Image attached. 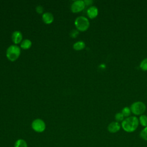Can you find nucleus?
<instances>
[{
	"label": "nucleus",
	"instance_id": "nucleus-1",
	"mask_svg": "<svg viewBox=\"0 0 147 147\" xmlns=\"http://www.w3.org/2000/svg\"><path fill=\"white\" fill-rule=\"evenodd\" d=\"M139 125L138 119L135 116H130L126 118L121 123V127L124 131L132 133L136 130Z\"/></svg>",
	"mask_w": 147,
	"mask_h": 147
},
{
	"label": "nucleus",
	"instance_id": "nucleus-2",
	"mask_svg": "<svg viewBox=\"0 0 147 147\" xmlns=\"http://www.w3.org/2000/svg\"><path fill=\"white\" fill-rule=\"evenodd\" d=\"M20 53V48L16 45H11L7 49L6 57L10 61H14L19 57Z\"/></svg>",
	"mask_w": 147,
	"mask_h": 147
},
{
	"label": "nucleus",
	"instance_id": "nucleus-3",
	"mask_svg": "<svg viewBox=\"0 0 147 147\" xmlns=\"http://www.w3.org/2000/svg\"><path fill=\"white\" fill-rule=\"evenodd\" d=\"M75 25L79 30L84 32L89 28L90 22L86 17L84 16H79L76 18L75 21Z\"/></svg>",
	"mask_w": 147,
	"mask_h": 147
},
{
	"label": "nucleus",
	"instance_id": "nucleus-4",
	"mask_svg": "<svg viewBox=\"0 0 147 147\" xmlns=\"http://www.w3.org/2000/svg\"><path fill=\"white\" fill-rule=\"evenodd\" d=\"M130 110L134 115H142L146 110V106L142 102L137 101L131 104Z\"/></svg>",
	"mask_w": 147,
	"mask_h": 147
},
{
	"label": "nucleus",
	"instance_id": "nucleus-5",
	"mask_svg": "<svg viewBox=\"0 0 147 147\" xmlns=\"http://www.w3.org/2000/svg\"><path fill=\"white\" fill-rule=\"evenodd\" d=\"M32 127L34 131L37 133L43 132L46 128L45 123L41 119H36L32 123Z\"/></svg>",
	"mask_w": 147,
	"mask_h": 147
},
{
	"label": "nucleus",
	"instance_id": "nucleus-6",
	"mask_svg": "<svg viewBox=\"0 0 147 147\" xmlns=\"http://www.w3.org/2000/svg\"><path fill=\"white\" fill-rule=\"evenodd\" d=\"M86 4L84 1L78 0L74 1L71 7V9L73 13H78L82 11L85 7Z\"/></svg>",
	"mask_w": 147,
	"mask_h": 147
},
{
	"label": "nucleus",
	"instance_id": "nucleus-7",
	"mask_svg": "<svg viewBox=\"0 0 147 147\" xmlns=\"http://www.w3.org/2000/svg\"><path fill=\"white\" fill-rule=\"evenodd\" d=\"M121 125L117 121H113L110 123L107 126V130L111 133H115L119 131Z\"/></svg>",
	"mask_w": 147,
	"mask_h": 147
},
{
	"label": "nucleus",
	"instance_id": "nucleus-8",
	"mask_svg": "<svg viewBox=\"0 0 147 147\" xmlns=\"http://www.w3.org/2000/svg\"><path fill=\"white\" fill-rule=\"evenodd\" d=\"M87 13L90 18H94L98 16V9L96 6H91L87 9Z\"/></svg>",
	"mask_w": 147,
	"mask_h": 147
},
{
	"label": "nucleus",
	"instance_id": "nucleus-9",
	"mask_svg": "<svg viewBox=\"0 0 147 147\" xmlns=\"http://www.w3.org/2000/svg\"><path fill=\"white\" fill-rule=\"evenodd\" d=\"M11 38L13 42L16 44L20 43L22 38V33L20 31H14L11 36Z\"/></svg>",
	"mask_w": 147,
	"mask_h": 147
},
{
	"label": "nucleus",
	"instance_id": "nucleus-10",
	"mask_svg": "<svg viewBox=\"0 0 147 147\" xmlns=\"http://www.w3.org/2000/svg\"><path fill=\"white\" fill-rule=\"evenodd\" d=\"M42 19L44 22L47 24H50L53 21V16L52 13L49 12H46L42 14Z\"/></svg>",
	"mask_w": 147,
	"mask_h": 147
},
{
	"label": "nucleus",
	"instance_id": "nucleus-11",
	"mask_svg": "<svg viewBox=\"0 0 147 147\" xmlns=\"http://www.w3.org/2000/svg\"><path fill=\"white\" fill-rule=\"evenodd\" d=\"M86 44L83 41H79L73 45V48L76 51H80L85 48Z\"/></svg>",
	"mask_w": 147,
	"mask_h": 147
},
{
	"label": "nucleus",
	"instance_id": "nucleus-12",
	"mask_svg": "<svg viewBox=\"0 0 147 147\" xmlns=\"http://www.w3.org/2000/svg\"><path fill=\"white\" fill-rule=\"evenodd\" d=\"M21 48L24 49H28L32 46V42L30 40L25 39L23 40L21 43Z\"/></svg>",
	"mask_w": 147,
	"mask_h": 147
},
{
	"label": "nucleus",
	"instance_id": "nucleus-13",
	"mask_svg": "<svg viewBox=\"0 0 147 147\" xmlns=\"http://www.w3.org/2000/svg\"><path fill=\"white\" fill-rule=\"evenodd\" d=\"M14 147H28V144L24 139H18L15 142Z\"/></svg>",
	"mask_w": 147,
	"mask_h": 147
},
{
	"label": "nucleus",
	"instance_id": "nucleus-14",
	"mask_svg": "<svg viewBox=\"0 0 147 147\" xmlns=\"http://www.w3.org/2000/svg\"><path fill=\"white\" fill-rule=\"evenodd\" d=\"M138 121L139 123L141 124V126H144V127L147 126V116L146 115H141L138 119Z\"/></svg>",
	"mask_w": 147,
	"mask_h": 147
},
{
	"label": "nucleus",
	"instance_id": "nucleus-15",
	"mask_svg": "<svg viewBox=\"0 0 147 147\" xmlns=\"http://www.w3.org/2000/svg\"><path fill=\"white\" fill-rule=\"evenodd\" d=\"M131 110L130 108H129V107H125L124 108L122 109V114L123 115L124 117H130V114H131Z\"/></svg>",
	"mask_w": 147,
	"mask_h": 147
},
{
	"label": "nucleus",
	"instance_id": "nucleus-16",
	"mask_svg": "<svg viewBox=\"0 0 147 147\" xmlns=\"http://www.w3.org/2000/svg\"><path fill=\"white\" fill-rule=\"evenodd\" d=\"M140 137H141L142 140H144L147 141V126L145 127L140 131Z\"/></svg>",
	"mask_w": 147,
	"mask_h": 147
},
{
	"label": "nucleus",
	"instance_id": "nucleus-17",
	"mask_svg": "<svg viewBox=\"0 0 147 147\" xmlns=\"http://www.w3.org/2000/svg\"><path fill=\"white\" fill-rule=\"evenodd\" d=\"M140 67L144 71H147V58H145L141 61L140 64Z\"/></svg>",
	"mask_w": 147,
	"mask_h": 147
},
{
	"label": "nucleus",
	"instance_id": "nucleus-18",
	"mask_svg": "<svg viewBox=\"0 0 147 147\" xmlns=\"http://www.w3.org/2000/svg\"><path fill=\"white\" fill-rule=\"evenodd\" d=\"M115 119L117 122H122L124 120V116L122 114V113H117L115 115Z\"/></svg>",
	"mask_w": 147,
	"mask_h": 147
},
{
	"label": "nucleus",
	"instance_id": "nucleus-19",
	"mask_svg": "<svg viewBox=\"0 0 147 147\" xmlns=\"http://www.w3.org/2000/svg\"><path fill=\"white\" fill-rule=\"evenodd\" d=\"M79 34V32L77 30L75 29H73L70 32V36L72 38H75L78 36V35Z\"/></svg>",
	"mask_w": 147,
	"mask_h": 147
},
{
	"label": "nucleus",
	"instance_id": "nucleus-20",
	"mask_svg": "<svg viewBox=\"0 0 147 147\" xmlns=\"http://www.w3.org/2000/svg\"><path fill=\"white\" fill-rule=\"evenodd\" d=\"M36 10V11L39 14H42L43 13V7L41 6H37Z\"/></svg>",
	"mask_w": 147,
	"mask_h": 147
},
{
	"label": "nucleus",
	"instance_id": "nucleus-21",
	"mask_svg": "<svg viewBox=\"0 0 147 147\" xmlns=\"http://www.w3.org/2000/svg\"><path fill=\"white\" fill-rule=\"evenodd\" d=\"M84 1V3H85L86 5H91L93 2L92 1H89V0H86V1Z\"/></svg>",
	"mask_w": 147,
	"mask_h": 147
}]
</instances>
